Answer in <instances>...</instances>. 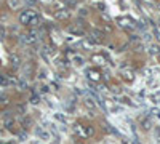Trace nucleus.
<instances>
[{"label": "nucleus", "mask_w": 160, "mask_h": 144, "mask_svg": "<svg viewBox=\"0 0 160 144\" xmlns=\"http://www.w3.org/2000/svg\"><path fill=\"white\" fill-rule=\"evenodd\" d=\"M54 119H56V120H59V122H61L63 125H64L66 122H67V119H66L63 114H59V112H56V114H54Z\"/></svg>", "instance_id": "nucleus-7"}, {"label": "nucleus", "mask_w": 160, "mask_h": 144, "mask_svg": "<svg viewBox=\"0 0 160 144\" xmlns=\"http://www.w3.org/2000/svg\"><path fill=\"white\" fill-rule=\"evenodd\" d=\"M43 2H45V3H48V2H51V0H43Z\"/></svg>", "instance_id": "nucleus-13"}, {"label": "nucleus", "mask_w": 160, "mask_h": 144, "mask_svg": "<svg viewBox=\"0 0 160 144\" xmlns=\"http://www.w3.org/2000/svg\"><path fill=\"white\" fill-rule=\"evenodd\" d=\"M5 37V29H3V26L0 24V38H3Z\"/></svg>", "instance_id": "nucleus-11"}, {"label": "nucleus", "mask_w": 160, "mask_h": 144, "mask_svg": "<svg viewBox=\"0 0 160 144\" xmlns=\"http://www.w3.org/2000/svg\"><path fill=\"white\" fill-rule=\"evenodd\" d=\"M35 134H37V138L42 139V141H48L50 139V133L46 131V130H43L42 127H39V128L35 130Z\"/></svg>", "instance_id": "nucleus-2"}, {"label": "nucleus", "mask_w": 160, "mask_h": 144, "mask_svg": "<svg viewBox=\"0 0 160 144\" xmlns=\"http://www.w3.org/2000/svg\"><path fill=\"white\" fill-rule=\"evenodd\" d=\"M157 56H158V61H160V51H158V53H157Z\"/></svg>", "instance_id": "nucleus-14"}, {"label": "nucleus", "mask_w": 160, "mask_h": 144, "mask_svg": "<svg viewBox=\"0 0 160 144\" xmlns=\"http://www.w3.org/2000/svg\"><path fill=\"white\" fill-rule=\"evenodd\" d=\"M19 23L24 26H35L39 23V15H37L34 10H26L19 15Z\"/></svg>", "instance_id": "nucleus-1"}, {"label": "nucleus", "mask_w": 160, "mask_h": 144, "mask_svg": "<svg viewBox=\"0 0 160 144\" xmlns=\"http://www.w3.org/2000/svg\"><path fill=\"white\" fill-rule=\"evenodd\" d=\"M10 59H11L13 66H19V58H18L16 55H11V56H10Z\"/></svg>", "instance_id": "nucleus-9"}, {"label": "nucleus", "mask_w": 160, "mask_h": 144, "mask_svg": "<svg viewBox=\"0 0 160 144\" xmlns=\"http://www.w3.org/2000/svg\"><path fill=\"white\" fill-rule=\"evenodd\" d=\"M8 101H10V98L5 94V93H0V106H5L8 104Z\"/></svg>", "instance_id": "nucleus-6"}, {"label": "nucleus", "mask_w": 160, "mask_h": 144, "mask_svg": "<svg viewBox=\"0 0 160 144\" xmlns=\"http://www.w3.org/2000/svg\"><path fill=\"white\" fill-rule=\"evenodd\" d=\"M8 83H10V80H8L5 75H2V74H0V85H2V86H6Z\"/></svg>", "instance_id": "nucleus-8"}, {"label": "nucleus", "mask_w": 160, "mask_h": 144, "mask_svg": "<svg viewBox=\"0 0 160 144\" xmlns=\"http://www.w3.org/2000/svg\"><path fill=\"white\" fill-rule=\"evenodd\" d=\"M13 125H15V120H13V117H10V115H6L5 117V127L6 128H13Z\"/></svg>", "instance_id": "nucleus-5"}, {"label": "nucleus", "mask_w": 160, "mask_h": 144, "mask_svg": "<svg viewBox=\"0 0 160 144\" xmlns=\"http://www.w3.org/2000/svg\"><path fill=\"white\" fill-rule=\"evenodd\" d=\"M123 74H125L123 77H125V79H127V80H131V79H133V72H131V71H128V72L125 71Z\"/></svg>", "instance_id": "nucleus-10"}, {"label": "nucleus", "mask_w": 160, "mask_h": 144, "mask_svg": "<svg viewBox=\"0 0 160 144\" xmlns=\"http://www.w3.org/2000/svg\"><path fill=\"white\" fill-rule=\"evenodd\" d=\"M39 99H40V98H37V96H32V103H34V104L39 103Z\"/></svg>", "instance_id": "nucleus-12"}, {"label": "nucleus", "mask_w": 160, "mask_h": 144, "mask_svg": "<svg viewBox=\"0 0 160 144\" xmlns=\"http://www.w3.org/2000/svg\"><path fill=\"white\" fill-rule=\"evenodd\" d=\"M23 42H24L26 45H32V43H35V42H37V34H35V32L26 34V35L23 37Z\"/></svg>", "instance_id": "nucleus-3"}, {"label": "nucleus", "mask_w": 160, "mask_h": 144, "mask_svg": "<svg viewBox=\"0 0 160 144\" xmlns=\"http://www.w3.org/2000/svg\"><path fill=\"white\" fill-rule=\"evenodd\" d=\"M21 5H23L21 0H8V7H10L11 10H18Z\"/></svg>", "instance_id": "nucleus-4"}]
</instances>
